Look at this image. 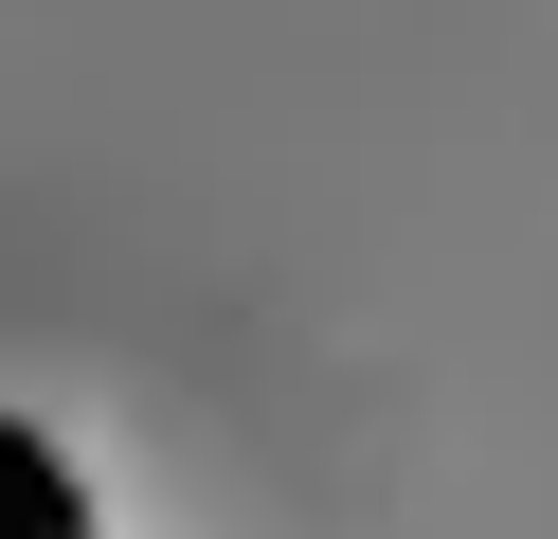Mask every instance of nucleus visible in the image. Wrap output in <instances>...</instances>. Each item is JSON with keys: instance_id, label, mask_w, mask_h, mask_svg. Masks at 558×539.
<instances>
[{"instance_id": "1", "label": "nucleus", "mask_w": 558, "mask_h": 539, "mask_svg": "<svg viewBox=\"0 0 558 539\" xmlns=\"http://www.w3.org/2000/svg\"><path fill=\"white\" fill-rule=\"evenodd\" d=\"M0 539H90V486L37 450V431H0Z\"/></svg>"}]
</instances>
